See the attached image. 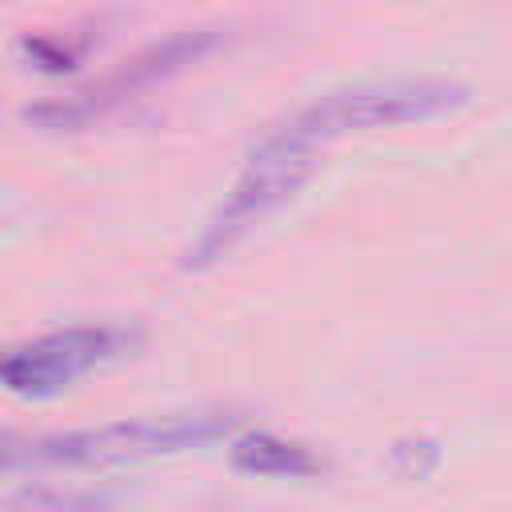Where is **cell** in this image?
<instances>
[{
  "label": "cell",
  "instance_id": "1",
  "mask_svg": "<svg viewBox=\"0 0 512 512\" xmlns=\"http://www.w3.org/2000/svg\"><path fill=\"white\" fill-rule=\"evenodd\" d=\"M232 432H236V416L228 412H172L152 420H120V424L44 432V436L0 432V476H36L60 468H108L152 456H180L228 440Z\"/></svg>",
  "mask_w": 512,
  "mask_h": 512
},
{
  "label": "cell",
  "instance_id": "3",
  "mask_svg": "<svg viewBox=\"0 0 512 512\" xmlns=\"http://www.w3.org/2000/svg\"><path fill=\"white\" fill-rule=\"evenodd\" d=\"M224 40L220 28H180L140 52H132L128 60H120L112 72H104L100 80L68 92V96H52L40 104L24 108V120L44 128V132H84L108 116H116L120 108H128L132 100H140L144 92L176 80L180 72H188L192 64H200L216 44Z\"/></svg>",
  "mask_w": 512,
  "mask_h": 512
},
{
  "label": "cell",
  "instance_id": "6",
  "mask_svg": "<svg viewBox=\"0 0 512 512\" xmlns=\"http://www.w3.org/2000/svg\"><path fill=\"white\" fill-rule=\"evenodd\" d=\"M228 464L244 476H268V480H308L324 472V456L292 436L280 432H240L228 444Z\"/></svg>",
  "mask_w": 512,
  "mask_h": 512
},
{
  "label": "cell",
  "instance_id": "7",
  "mask_svg": "<svg viewBox=\"0 0 512 512\" xmlns=\"http://www.w3.org/2000/svg\"><path fill=\"white\" fill-rule=\"evenodd\" d=\"M440 464V444L432 436H404L388 448V472L400 480H424Z\"/></svg>",
  "mask_w": 512,
  "mask_h": 512
},
{
  "label": "cell",
  "instance_id": "5",
  "mask_svg": "<svg viewBox=\"0 0 512 512\" xmlns=\"http://www.w3.org/2000/svg\"><path fill=\"white\" fill-rule=\"evenodd\" d=\"M140 336L124 324H68L24 344L0 348V388L24 400H48L80 376L124 356Z\"/></svg>",
  "mask_w": 512,
  "mask_h": 512
},
{
  "label": "cell",
  "instance_id": "4",
  "mask_svg": "<svg viewBox=\"0 0 512 512\" xmlns=\"http://www.w3.org/2000/svg\"><path fill=\"white\" fill-rule=\"evenodd\" d=\"M468 104V88L444 76H388V80H360L316 96L312 104L296 108V116L324 140L336 144L352 132L400 128V124H428L452 116Z\"/></svg>",
  "mask_w": 512,
  "mask_h": 512
},
{
  "label": "cell",
  "instance_id": "2",
  "mask_svg": "<svg viewBox=\"0 0 512 512\" xmlns=\"http://www.w3.org/2000/svg\"><path fill=\"white\" fill-rule=\"evenodd\" d=\"M324 148L328 144L296 112L272 132H264L248 152L244 168L236 172L228 196L216 204V212L204 220L196 240L184 248L180 264L188 272H208L212 264H220L252 228H260L272 212H280L304 188Z\"/></svg>",
  "mask_w": 512,
  "mask_h": 512
}]
</instances>
